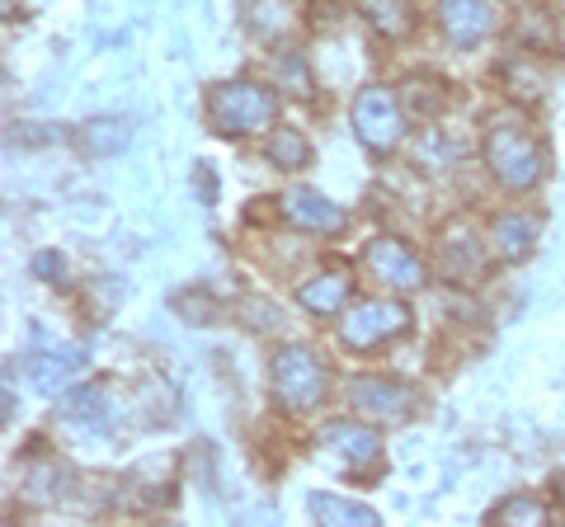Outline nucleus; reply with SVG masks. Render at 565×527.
I'll return each instance as SVG.
<instances>
[{"label": "nucleus", "mask_w": 565, "mask_h": 527, "mask_svg": "<svg viewBox=\"0 0 565 527\" xmlns=\"http://www.w3.org/2000/svg\"><path fill=\"white\" fill-rule=\"evenodd\" d=\"M282 213H288L292 226H302V232H311V236H340L344 232L340 207H334L330 198H321L316 189H302V184H292L288 193H282Z\"/></svg>", "instance_id": "6e6552de"}, {"label": "nucleus", "mask_w": 565, "mask_h": 527, "mask_svg": "<svg viewBox=\"0 0 565 527\" xmlns=\"http://www.w3.org/2000/svg\"><path fill=\"white\" fill-rule=\"evenodd\" d=\"M556 504H561V514H565V476H556Z\"/></svg>", "instance_id": "393cba45"}, {"label": "nucleus", "mask_w": 565, "mask_h": 527, "mask_svg": "<svg viewBox=\"0 0 565 527\" xmlns=\"http://www.w3.org/2000/svg\"><path fill=\"white\" fill-rule=\"evenodd\" d=\"M199 198H207V203L217 198V180H212V174H203V170H199Z\"/></svg>", "instance_id": "b1692460"}, {"label": "nucleus", "mask_w": 565, "mask_h": 527, "mask_svg": "<svg viewBox=\"0 0 565 527\" xmlns=\"http://www.w3.org/2000/svg\"><path fill=\"white\" fill-rule=\"evenodd\" d=\"M311 518L334 523V527H377V514L359 499H340V495H311Z\"/></svg>", "instance_id": "2eb2a0df"}, {"label": "nucleus", "mask_w": 565, "mask_h": 527, "mask_svg": "<svg viewBox=\"0 0 565 527\" xmlns=\"http://www.w3.org/2000/svg\"><path fill=\"white\" fill-rule=\"evenodd\" d=\"M274 396L282 400V410L307 415L321 406L326 396V363L311 354L307 344H288L274 354Z\"/></svg>", "instance_id": "f03ea898"}, {"label": "nucleus", "mask_w": 565, "mask_h": 527, "mask_svg": "<svg viewBox=\"0 0 565 527\" xmlns=\"http://www.w3.org/2000/svg\"><path fill=\"white\" fill-rule=\"evenodd\" d=\"M405 330H411V306L386 297V302H363V306L344 311V321H340V344L353 348V354H373L377 344L405 335Z\"/></svg>", "instance_id": "39448f33"}, {"label": "nucleus", "mask_w": 565, "mask_h": 527, "mask_svg": "<svg viewBox=\"0 0 565 527\" xmlns=\"http://www.w3.org/2000/svg\"><path fill=\"white\" fill-rule=\"evenodd\" d=\"M66 419H76V424H95L104 429L109 424V386H81V391H71L62 400Z\"/></svg>", "instance_id": "a211bd4d"}, {"label": "nucleus", "mask_w": 565, "mask_h": 527, "mask_svg": "<svg viewBox=\"0 0 565 527\" xmlns=\"http://www.w3.org/2000/svg\"><path fill=\"white\" fill-rule=\"evenodd\" d=\"M353 410H363L373 419H411L415 391L392 377H363V381H353Z\"/></svg>", "instance_id": "1a4fd4ad"}, {"label": "nucleus", "mask_w": 565, "mask_h": 527, "mask_svg": "<svg viewBox=\"0 0 565 527\" xmlns=\"http://www.w3.org/2000/svg\"><path fill=\"white\" fill-rule=\"evenodd\" d=\"M405 99L396 90H386V85H367L353 99V132H359V142L373 151V155H386L401 147L405 137Z\"/></svg>", "instance_id": "7ed1b4c3"}, {"label": "nucleus", "mask_w": 565, "mask_h": 527, "mask_svg": "<svg viewBox=\"0 0 565 527\" xmlns=\"http://www.w3.org/2000/svg\"><path fill=\"white\" fill-rule=\"evenodd\" d=\"M363 259H367V273H373L377 283H386V288H401V292H405V288H419V283H424V264H419V255H415L405 240H396V236L367 240Z\"/></svg>", "instance_id": "0eeeda50"}, {"label": "nucleus", "mask_w": 565, "mask_h": 527, "mask_svg": "<svg viewBox=\"0 0 565 527\" xmlns=\"http://www.w3.org/2000/svg\"><path fill=\"white\" fill-rule=\"evenodd\" d=\"M490 523H546V508L537 499H527V495H514L500 508H490Z\"/></svg>", "instance_id": "412c9836"}, {"label": "nucleus", "mask_w": 565, "mask_h": 527, "mask_svg": "<svg viewBox=\"0 0 565 527\" xmlns=\"http://www.w3.org/2000/svg\"><path fill=\"white\" fill-rule=\"evenodd\" d=\"M269 161H274L278 170H288V174L307 170V165H311V147H307V137H302V132H292V128L274 132V137H269Z\"/></svg>", "instance_id": "6ab92c4d"}, {"label": "nucleus", "mask_w": 565, "mask_h": 527, "mask_svg": "<svg viewBox=\"0 0 565 527\" xmlns=\"http://www.w3.org/2000/svg\"><path fill=\"white\" fill-rule=\"evenodd\" d=\"M438 273L452 278V283H471V278L486 273V259H481V240H476L467 226H457L438 240Z\"/></svg>", "instance_id": "9b49d317"}, {"label": "nucleus", "mask_w": 565, "mask_h": 527, "mask_svg": "<svg viewBox=\"0 0 565 527\" xmlns=\"http://www.w3.org/2000/svg\"><path fill=\"white\" fill-rule=\"evenodd\" d=\"M128 137H132L128 118H90L81 128V147L90 155H114V151L128 147Z\"/></svg>", "instance_id": "f3484780"}, {"label": "nucleus", "mask_w": 565, "mask_h": 527, "mask_svg": "<svg viewBox=\"0 0 565 527\" xmlns=\"http://www.w3.org/2000/svg\"><path fill=\"white\" fill-rule=\"evenodd\" d=\"M274 114H278L274 90H264L255 80H222L207 95V118L222 137H250L259 128H269Z\"/></svg>", "instance_id": "f257e3e1"}, {"label": "nucleus", "mask_w": 565, "mask_h": 527, "mask_svg": "<svg viewBox=\"0 0 565 527\" xmlns=\"http://www.w3.org/2000/svg\"><path fill=\"white\" fill-rule=\"evenodd\" d=\"M29 367H33V386L43 396H57L85 373V348H52V354H39Z\"/></svg>", "instance_id": "ddd939ff"}, {"label": "nucleus", "mask_w": 565, "mask_h": 527, "mask_svg": "<svg viewBox=\"0 0 565 527\" xmlns=\"http://www.w3.org/2000/svg\"><path fill=\"white\" fill-rule=\"evenodd\" d=\"M359 14L382 33V39H405V33L415 29L411 0H359Z\"/></svg>", "instance_id": "4468645a"}, {"label": "nucleus", "mask_w": 565, "mask_h": 527, "mask_svg": "<svg viewBox=\"0 0 565 527\" xmlns=\"http://www.w3.org/2000/svg\"><path fill=\"white\" fill-rule=\"evenodd\" d=\"M321 452L326 462H334L349 476H367V471L382 466V443L373 429L353 424V419H340V424H326L321 429Z\"/></svg>", "instance_id": "423d86ee"}, {"label": "nucleus", "mask_w": 565, "mask_h": 527, "mask_svg": "<svg viewBox=\"0 0 565 527\" xmlns=\"http://www.w3.org/2000/svg\"><path fill=\"white\" fill-rule=\"evenodd\" d=\"M486 165L504 189H519V193L533 189L542 180V170H546L542 147L519 128H494L486 137Z\"/></svg>", "instance_id": "20e7f679"}, {"label": "nucleus", "mask_w": 565, "mask_h": 527, "mask_svg": "<svg viewBox=\"0 0 565 527\" xmlns=\"http://www.w3.org/2000/svg\"><path fill=\"white\" fill-rule=\"evenodd\" d=\"M438 24L452 47H476L490 33V6L486 0H438Z\"/></svg>", "instance_id": "9d476101"}, {"label": "nucleus", "mask_w": 565, "mask_h": 527, "mask_svg": "<svg viewBox=\"0 0 565 527\" xmlns=\"http://www.w3.org/2000/svg\"><path fill=\"white\" fill-rule=\"evenodd\" d=\"M278 80L288 95H311V76H307V62L288 52V57H278Z\"/></svg>", "instance_id": "4be33fe9"}, {"label": "nucleus", "mask_w": 565, "mask_h": 527, "mask_svg": "<svg viewBox=\"0 0 565 527\" xmlns=\"http://www.w3.org/2000/svg\"><path fill=\"white\" fill-rule=\"evenodd\" d=\"M519 43H523V47H537V52H556V29H552V20H546V14H537V10L519 14Z\"/></svg>", "instance_id": "aec40b11"}, {"label": "nucleus", "mask_w": 565, "mask_h": 527, "mask_svg": "<svg viewBox=\"0 0 565 527\" xmlns=\"http://www.w3.org/2000/svg\"><path fill=\"white\" fill-rule=\"evenodd\" d=\"M33 273H39L43 283H66V259L57 250H43L39 259H33Z\"/></svg>", "instance_id": "5701e85b"}, {"label": "nucleus", "mask_w": 565, "mask_h": 527, "mask_svg": "<svg viewBox=\"0 0 565 527\" xmlns=\"http://www.w3.org/2000/svg\"><path fill=\"white\" fill-rule=\"evenodd\" d=\"M349 297H353V278L340 273V269H326L321 278H311V283H302V292H297V302H302V311L311 315H340L349 306Z\"/></svg>", "instance_id": "f8f14e48"}, {"label": "nucleus", "mask_w": 565, "mask_h": 527, "mask_svg": "<svg viewBox=\"0 0 565 527\" xmlns=\"http://www.w3.org/2000/svg\"><path fill=\"white\" fill-rule=\"evenodd\" d=\"M533 240H537V222L523 217V213H504L494 222V245H500L504 259H527L533 255Z\"/></svg>", "instance_id": "dca6fc26"}]
</instances>
